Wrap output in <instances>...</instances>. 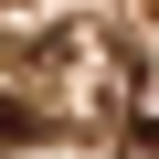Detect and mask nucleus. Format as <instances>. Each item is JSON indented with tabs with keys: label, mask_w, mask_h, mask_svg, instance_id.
<instances>
[{
	"label": "nucleus",
	"mask_w": 159,
	"mask_h": 159,
	"mask_svg": "<svg viewBox=\"0 0 159 159\" xmlns=\"http://www.w3.org/2000/svg\"><path fill=\"white\" fill-rule=\"evenodd\" d=\"M0 138H32V106L21 96H0Z\"/></svg>",
	"instance_id": "2"
},
{
	"label": "nucleus",
	"mask_w": 159,
	"mask_h": 159,
	"mask_svg": "<svg viewBox=\"0 0 159 159\" xmlns=\"http://www.w3.org/2000/svg\"><path fill=\"white\" fill-rule=\"evenodd\" d=\"M138 138H148V148H159V64H148V74H138Z\"/></svg>",
	"instance_id": "1"
}]
</instances>
